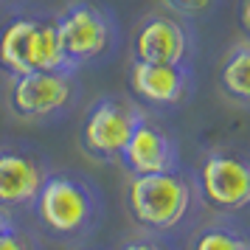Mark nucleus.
I'll use <instances>...</instances> for the list:
<instances>
[{"label":"nucleus","instance_id":"f257e3e1","mask_svg":"<svg viewBox=\"0 0 250 250\" xmlns=\"http://www.w3.org/2000/svg\"><path fill=\"white\" fill-rule=\"evenodd\" d=\"M0 70L25 76L40 70H73L59 48L54 20L40 14L12 17L0 28Z\"/></svg>","mask_w":250,"mask_h":250},{"label":"nucleus","instance_id":"f03ea898","mask_svg":"<svg viewBox=\"0 0 250 250\" xmlns=\"http://www.w3.org/2000/svg\"><path fill=\"white\" fill-rule=\"evenodd\" d=\"M34 214L40 225L54 236H82L84 230H90L99 216V197L76 174L68 171L45 174L34 197Z\"/></svg>","mask_w":250,"mask_h":250},{"label":"nucleus","instance_id":"7ed1b4c3","mask_svg":"<svg viewBox=\"0 0 250 250\" xmlns=\"http://www.w3.org/2000/svg\"><path fill=\"white\" fill-rule=\"evenodd\" d=\"M191 183L177 171L135 174L126 186V211L146 230H171L191 208Z\"/></svg>","mask_w":250,"mask_h":250},{"label":"nucleus","instance_id":"20e7f679","mask_svg":"<svg viewBox=\"0 0 250 250\" xmlns=\"http://www.w3.org/2000/svg\"><path fill=\"white\" fill-rule=\"evenodd\" d=\"M59 48L70 68L104 57L115 42V23L96 0H73L54 17Z\"/></svg>","mask_w":250,"mask_h":250},{"label":"nucleus","instance_id":"39448f33","mask_svg":"<svg viewBox=\"0 0 250 250\" xmlns=\"http://www.w3.org/2000/svg\"><path fill=\"white\" fill-rule=\"evenodd\" d=\"M76 99L73 70H40L12 76L9 107L25 121H48L68 110Z\"/></svg>","mask_w":250,"mask_h":250},{"label":"nucleus","instance_id":"423d86ee","mask_svg":"<svg viewBox=\"0 0 250 250\" xmlns=\"http://www.w3.org/2000/svg\"><path fill=\"white\" fill-rule=\"evenodd\" d=\"M144 115L132 110L129 104L115 102V99H99L93 104L79 129L82 149L90 158L102 160V163H113L118 160L124 144L129 141L135 124Z\"/></svg>","mask_w":250,"mask_h":250},{"label":"nucleus","instance_id":"0eeeda50","mask_svg":"<svg viewBox=\"0 0 250 250\" xmlns=\"http://www.w3.org/2000/svg\"><path fill=\"white\" fill-rule=\"evenodd\" d=\"M200 186L216 211H242L250 203V169L245 158L216 149L208 152L200 169Z\"/></svg>","mask_w":250,"mask_h":250},{"label":"nucleus","instance_id":"6e6552de","mask_svg":"<svg viewBox=\"0 0 250 250\" xmlns=\"http://www.w3.org/2000/svg\"><path fill=\"white\" fill-rule=\"evenodd\" d=\"M191 54L188 28L169 14H149L135 28L132 37V59L155 62V65H186Z\"/></svg>","mask_w":250,"mask_h":250},{"label":"nucleus","instance_id":"1a4fd4ad","mask_svg":"<svg viewBox=\"0 0 250 250\" xmlns=\"http://www.w3.org/2000/svg\"><path fill=\"white\" fill-rule=\"evenodd\" d=\"M118 160L126 166L132 177L135 174H163V171L177 169V146L166 129L141 118L121 149Z\"/></svg>","mask_w":250,"mask_h":250},{"label":"nucleus","instance_id":"9d476101","mask_svg":"<svg viewBox=\"0 0 250 250\" xmlns=\"http://www.w3.org/2000/svg\"><path fill=\"white\" fill-rule=\"evenodd\" d=\"M45 174V163L40 155L20 146H3L0 149V205L9 211V208L34 203Z\"/></svg>","mask_w":250,"mask_h":250},{"label":"nucleus","instance_id":"9b49d317","mask_svg":"<svg viewBox=\"0 0 250 250\" xmlns=\"http://www.w3.org/2000/svg\"><path fill=\"white\" fill-rule=\"evenodd\" d=\"M129 90L141 102L155 107L180 104L191 90V76L186 65H155V62H138L129 65Z\"/></svg>","mask_w":250,"mask_h":250},{"label":"nucleus","instance_id":"f8f14e48","mask_svg":"<svg viewBox=\"0 0 250 250\" xmlns=\"http://www.w3.org/2000/svg\"><path fill=\"white\" fill-rule=\"evenodd\" d=\"M219 87L225 90L228 99H233L242 107L250 102V45L248 42H239L225 57L222 68H219Z\"/></svg>","mask_w":250,"mask_h":250},{"label":"nucleus","instance_id":"ddd939ff","mask_svg":"<svg viewBox=\"0 0 250 250\" xmlns=\"http://www.w3.org/2000/svg\"><path fill=\"white\" fill-rule=\"evenodd\" d=\"M191 250H250V242L233 228H205L194 236Z\"/></svg>","mask_w":250,"mask_h":250},{"label":"nucleus","instance_id":"4468645a","mask_svg":"<svg viewBox=\"0 0 250 250\" xmlns=\"http://www.w3.org/2000/svg\"><path fill=\"white\" fill-rule=\"evenodd\" d=\"M0 250H37V245L25 230L12 225L3 236H0Z\"/></svg>","mask_w":250,"mask_h":250},{"label":"nucleus","instance_id":"2eb2a0df","mask_svg":"<svg viewBox=\"0 0 250 250\" xmlns=\"http://www.w3.org/2000/svg\"><path fill=\"white\" fill-rule=\"evenodd\" d=\"M171 6H177L183 12H203L211 6V0H171Z\"/></svg>","mask_w":250,"mask_h":250},{"label":"nucleus","instance_id":"dca6fc26","mask_svg":"<svg viewBox=\"0 0 250 250\" xmlns=\"http://www.w3.org/2000/svg\"><path fill=\"white\" fill-rule=\"evenodd\" d=\"M118 250H163L160 245L149 242V239H132V242H124Z\"/></svg>","mask_w":250,"mask_h":250},{"label":"nucleus","instance_id":"f3484780","mask_svg":"<svg viewBox=\"0 0 250 250\" xmlns=\"http://www.w3.org/2000/svg\"><path fill=\"white\" fill-rule=\"evenodd\" d=\"M9 228H12V219H9V214H6V208L0 205V236H3Z\"/></svg>","mask_w":250,"mask_h":250},{"label":"nucleus","instance_id":"a211bd4d","mask_svg":"<svg viewBox=\"0 0 250 250\" xmlns=\"http://www.w3.org/2000/svg\"><path fill=\"white\" fill-rule=\"evenodd\" d=\"M3 3H12V0H0V6H3Z\"/></svg>","mask_w":250,"mask_h":250}]
</instances>
